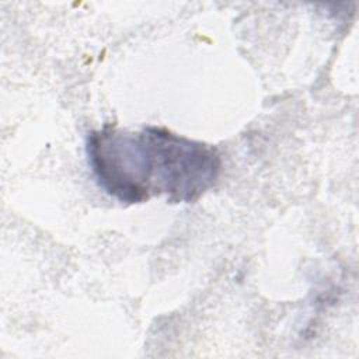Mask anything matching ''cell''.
Wrapping results in <instances>:
<instances>
[{
    "label": "cell",
    "mask_w": 359,
    "mask_h": 359,
    "mask_svg": "<svg viewBox=\"0 0 359 359\" xmlns=\"http://www.w3.org/2000/svg\"><path fill=\"white\" fill-rule=\"evenodd\" d=\"M150 160L153 195L171 203H192L216 182L222 158L216 147L175 135L164 128L142 129Z\"/></svg>",
    "instance_id": "obj_1"
},
{
    "label": "cell",
    "mask_w": 359,
    "mask_h": 359,
    "mask_svg": "<svg viewBox=\"0 0 359 359\" xmlns=\"http://www.w3.org/2000/svg\"><path fill=\"white\" fill-rule=\"evenodd\" d=\"M87 154L100 187L111 196L125 203H142L153 196L142 130L129 133L105 125L88 135Z\"/></svg>",
    "instance_id": "obj_2"
}]
</instances>
